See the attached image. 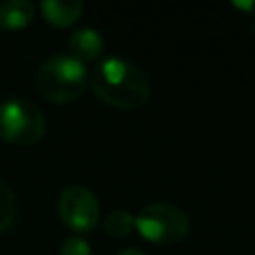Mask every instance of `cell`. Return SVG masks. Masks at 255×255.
<instances>
[{
    "instance_id": "cell-5",
    "label": "cell",
    "mask_w": 255,
    "mask_h": 255,
    "mask_svg": "<svg viewBox=\"0 0 255 255\" xmlns=\"http://www.w3.org/2000/svg\"><path fill=\"white\" fill-rule=\"evenodd\" d=\"M58 213L70 229L86 233L98 225L100 203L88 187L70 185L58 197Z\"/></svg>"
},
{
    "instance_id": "cell-11",
    "label": "cell",
    "mask_w": 255,
    "mask_h": 255,
    "mask_svg": "<svg viewBox=\"0 0 255 255\" xmlns=\"http://www.w3.org/2000/svg\"><path fill=\"white\" fill-rule=\"evenodd\" d=\"M60 255H92L90 243L80 235H70L60 247Z\"/></svg>"
},
{
    "instance_id": "cell-6",
    "label": "cell",
    "mask_w": 255,
    "mask_h": 255,
    "mask_svg": "<svg viewBox=\"0 0 255 255\" xmlns=\"http://www.w3.org/2000/svg\"><path fill=\"white\" fill-rule=\"evenodd\" d=\"M68 48H70L72 56L76 60H80L82 64L84 62H92V60H96L102 54V50H104V38L94 28H78V30H74L70 34Z\"/></svg>"
},
{
    "instance_id": "cell-1",
    "label": "cell",
    "mask_w": 255,
    "mask_h": 255,
    "mask_svg": "<svg viewBox=\"0 0 255 255\" xmlns=\"http://www.w3.org/2000/svg\"><path fill=\"white\" fill-rule=\"evenodd\" d=\"M90 84L102 102L118 110H135L143 106L151 94L145 74L131 62L116 56L102 60L94 68Z\"/></svg>"
},
{
    "instance_id": "cell-13",
    "label": "cell",
    "mask_w": 255,
    "mask_h": 255,
    "mask_svg": "<svg viewBox=\"0 0 255 255\" xmlns=\"http://www.w3.org/2000/svg\"><path fill=\"white\" fill-rule=\"evenodd\" d=\"M118 255H143V253L137 251V249H124V251H120Z\"/></svg>"
},
{
    "instance_id": "cell-12",
    "label": "cell",
    "mask_w": 255,
    "mask_h": 255,
    "mask_svg": "<svg viewBox=\"0 0 255 255\" xmlns=\"http://www.w3.org/2000/svg\"><path fill=\"white\" fill-rule=\"evenodd\" d=\"M235 6L241 8V10H245V12L255 14V2H235Z\"/></svg>"
},
{
    "instance_id": "cell-7",
    "label": "cell",
    "mask_w": 255,
    "mask_h": 255,
    "mask_svg": "<svg viewBox=\"0 0 255 255\" xmlns=\"http://www.w3.org/2000/svg\"><path fill=\"white\" fill-rule=\"evenodd\" d=\"M40 10H42V16L46 22H50L56 28H64V26L74 24L80 18L84 4H82V0H66V2L44 0L40 4Z\"/></svg>"
},
{
    "instance_id": "cell-2",
    "label": "cell",
    "mask_w": 255,
    "mask_h": 255,
    "mask_svg": "<svg viewBox=\"0 0 255 255\" xmlns=\"http://www.w3.org/2000/svg\"><path fill=\"white\" fill-rule=\"evenodd\" d=\"M90 82L86 66L68 54L48 58L36 72V90L54 104H68L78 100Z\"/></svg>"
},
{
    "instance_id": "cell-8",
    "label": "cell",
    "mask_w": 255,
    "mask_h": 255,
    "mask_svg": "<svg viewBox=\"0 0 255 255\" xmlns=\"http://www.w3.org/2000/svg\"><path fill=\"white\" fill-rule=\"evenodd\" d=\"M34 20V6L28 0H8L0 4V26L4 30H22Z\"/></svg>"
},
{
    "instance_id": "cell-4",
    "label": "cell",
    "mask_w": 255,
    "mask_h": 255,
    "mask_svg": "<svg viewBox=\"0 0 255 255\" xmlns=\"http://www.w3.org/2000/svg\"><path fill=\"white\" fill-rule=\"evenodd\" d=\"M135 229L149 243L169 245L185 237L189 219L183 209L173 203H149L135 215Z\"/></svg>"
},
{
    "instance_id": "cell-9",
    "label": "cell",
    "mask_w": 255,
    "mask_h": 255,
    "mask_svg": "<svg viewBox=\"0 0 255 255\" xmlns=\"http://www.w3.org/2000/svg\"><path fill=\"white\" fill-rule=\"evenodd\" d=\"M133 227H135V215H131L126 209L112 211L104 221V229L112 237H126L128 233H131Z\"/></svg>"
},
{
    "instance_id": "cell-3",
    "label": "cell",
    "mask_w": 255,
    "mask_h": 255,
    "mask_svg": "<svg viewBox=\"0 0 255 255\" xmlns=\"http://www.w3.org/2000/svg\"><path fill=\"white\" fill-rule=\"evenodd\" d=\"M46 133V116L30 100L10 98L0 104V139L16 145L38 143Z\"/></svg>"
},
{
    "instance_id": "cell-10",
    "label": "cell",
    "mask_w": 255,
    "mask_h": 255,
    "mask_svg": "<svg viewBox=\"0 0 255 255\" xmlns=\"http://www.w3.org/2000/svg\"><path fill=\"white\" fill-rule=\"evenodd\" d=\"M16 219V197L14 191L0 181V231L8 229Z\"/></svg>"
}]
</instances>
